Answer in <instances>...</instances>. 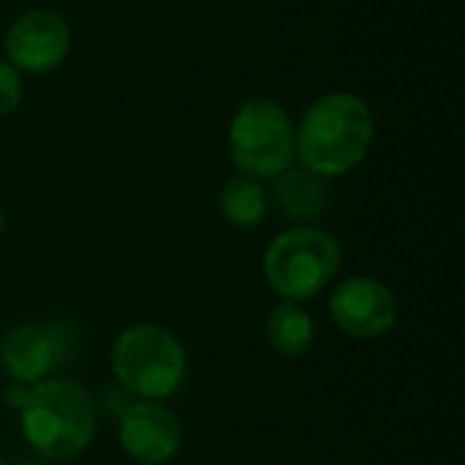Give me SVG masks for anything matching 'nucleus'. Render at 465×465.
I'll use <instances>...</instances> for the list:
<instances>
[{"instance_id":"4","label":"nucleus","mask_w":465,"mask_h":465,"mask_svg":"<svg viewBox=\"0 0 465 465\" xmlns=\"http://www.w3.org/2000/svg\"><path fill=\"white\" fill-rule=\"evenodd\" d=\"M343 262L341 242L316 226H297L278 234L262 259L270 289L286 302H305L324 292Z\"/></svg>"},{"instance_id":"1","label":"nucleus","mask_w":465,"mask_h":465,"mask_svg":"<svg viewBox=\"0 0 465 465\" xmlns=\"http://www.w3.org/2000/svg\"><path fill=\"white\" fill-rule=\"evenodd\" d=\"M371 144L373 114L354 93L322 95L294 128V153L319 177L349 174L365 161Z\"/></svg>"},{"instance_id":"6","label":"nucleus","mask_w":465,"mask_h":465,"mask_svg":"<svg viewBox=\"0 0 465 465\" xmlns=\"http://www.w3.org/2000/svg\"><path fill=\"white\" fill-rule=\"evenodd\" d=\"M330 316L341 332L357 341L384 338L398 322L395 292L371 275H357L335 286L330 297Z\"/></svg>"},{"instance_id":"9","label":"nucleus","mask_w":465,"mask_h":465,"mask_svg":"<svg viewBox=\"0 0 465 465\" xmlns=\"http://www.w3.org/2000/svg\"><path fill=\"white\" fill-rule=\"evenodd\" d=\"M68 354V332L60 324H19L0 343V368L16 384H41Z\"/></svg>"},{"instance_id":"2","label":"nucleus","mask_w":465,"mask_h":465,"mask_svg":"<svg viewBox=\"0 0 465 465\" xmlns=\"http://www.w3.org/2000/svg\"><path fill=\"white\" fill-rule=\"evenodd\" d=\"M19 428L38 458L71 460L95 439V403L79 381L46 379L30 387L19 409Z\"/></svg>"},{"instance_id":"13","label":"nucleus","mask_w":465,"mask_h":465,"mask_svg":"<svg viewBox=\"0 0 465 465\" xmlns=\"http://www.w3.org/2000/svg\"><path fill=\"white\" fill-rule=\"evenodd\" d=\"M19 101H22V76L11 63L0 60V117L11 114L19 106Z\"/></svg>"},{"instance_id":"7","label":"nucleus","mask_w":465,"mask_h":465,"mask_svg":"<svg viewBox=\"0 0 465 465\" xmlns=\"http://www.w3.org/2000/svg\"><path fill=\"white\" fill-rule=\"evenodd\" d=\"M71 49L68 22L46 8L25 11L14 19L5 33V54L16 71L49 74L54 71Z\"/></svg>"},{"instance_id":"12","label":"nucleus","mask_w":465,"mask_h":465,"mask_svg":"<svg viewBox=\"0 0 465 465\" xmlns=\"http://www.w3.org/2000/svg\"><path fill=\"white\" fill-rule=\"evenodd\" d=\"M221 215L234 229H256L267 218V191L262 180H253L248 174H234L223 183L221 199H218Z\"/></svg>"},{"instance_id":"8","label":"nucleus","mask_w":465,"mask_h":465,"mask_svg":"<svg viewBox=\"0 0 465 465\" xmlns=\"http://www.w3.org/2000/svg\"><path fill=\"white\" fill-rule=\"evenodd\" d=\"M117 439L139 465H166L183 447L180 420L155 401H136L120 414Z\"/></svg>"},{"instance_id":"11","label":"nucleus","mask_w":465,"mask_h":465,"mask_svg":"<svg viewBox=\"0 0 465 465\" xmlns=\"http://www.w3.org/2000/svg\"><path fill=\"white\" fill-rule=\"evenodd\" d=\"M267 343L275 354L286 360H300L311 351L316 341V324L300 302H281L270 311L264 322Z\"/></svg>"},{"instance_id":"16","label":"nucleus","mask_w":465,"mask_h":465,"mask_svg":"<svg viewBox=\"0 0 465 465\" xmlns=\"http://www.w3.org/2000/svg\"><path fill=\"white\" fill-rule=\"evenodd\" d=\"M3 229H5V213L0 210V234H3Z\"/></svg>"},{"instance_id":"15","label":"nucleus","mask_w":465,"mask_h":465,"mask_svg":"<svg viewBox=\"0 0 465 465\" xmlns=\"http://www.w3.org/2000/svg\"><path fill=\"white\" fill-rule=\"evenodd\" d=\"M16 465H52V460H44V458H22V460H16Z\"/></svg>"},{"instance_id":"17","label":"nucleus","mask_w":465,"mask_h":465,"mask_svg":"<svg viewBox=\"0 0 465 465\" xmlns=\"http://www.w3.org/2000/svg\"><path fill=\"white\" fill-rule=\"evenodd\" d=\"M0 465H5V463H3V460H0Z\"/></svg>"},{"instance_id":"14","label":"nucleus","mask_w":465,"mask_h":465,"mask_svg":"<svg viewBox=\"0 0 465 465\" xmlns=\"http://www.w3.org/2000/svg\"><path fill=\"white\" fill-rule=\"evenodd\" d=\"M27 392H30L27 384H16V381H14V387L5 390V406H14V409L19 411L22 403H25V398H27Z\"/></svg>"},{"instance_id":"10","label":"nucleus","mask_w":465,"mask_h":465,"mask_svg":"<svg viewBox=\"0 0 465 465\" xmlns=\"http://www.w3.org/2000/svg\"><path fill=\"white\" fill-rule=\"evenodd\" d=\"M275 202L281 213L297 223H313L324 215L327 191L319 174L308 172L305 166H289L275 177Z\"/></svg>"},{"instance_id":"3","label":"nucleus","mask_w":465,"mask_h":465,"mask_svg":"<svg viewBox=\"0 0 465 465\" xmlns=\"http://www.w3.org/2000/svg\"><path fill=\"white\" fill-rule=\"evenodd\" d=\"M188 373V357L177 335L161 324H131L112 346V376L139 401L172 398Z\"/></svg>"},{"instance_id":"5","label":"nucleus","mask_w":465,"mask_h":465,"mask_svg":"<svg viewBox=\"0 0 465 465\" xmlns=\"http://www.w3.org/2000/svg\"><path fill=\"white\" fill-rule=\"evenodd\" d=\"M229 155L240 174L275 180L297 158L289 112L270 98L245 101L229 128Z\"/></svg>"}]
</instances>
